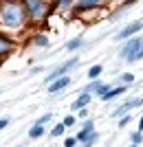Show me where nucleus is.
Returning <instances> with one entry per match:
<instances>
[{"mask_svg":"<svg viewBox=\"0 0 143 147\" xmlns=\"http://www.w3.org/2000/svg\"><path fill=\"white\" fill-rule=\"evenodd\" d=\"M0 22L5 26H9V29H18V26H22V22H24V13H22L20 7L9 5L0 11Z\"/></svg>","mask_w":143,"mask_h":147,"instance_id":"nucleus-1","label":"nucleus"},{"mask_svg":"<svg viewBox=\"0 0 143 147\" xmlns=\"http://www.w3.org/2000/svg\"><path fill=\"white\" fill-rule=\"evenodd\" d=\"M119 55L125 57L128 61H134V59H139V57H143V40H141V37L130 40V42L121 49V53H119Z\"/></svg>","mask_w":143,"mask_h":147,"instance_id":"nucleus-2","label":"nucleus"},{"mask_svg":"<svg viewBox=\"0 0 143 147\" xmlns=\"http://www.w3.org/2000/svg\"><path fill=\"white\" fill-rule=\"evenodd\" d=\"M141 29H143V22H141V20H139V22H132V24H128L123 31H119L117 37H119V40H125V37L134 35V33H137V31H141Z\"/></svg>","mask_w":143,"mask_h":147,"instance_id":"nucleus-3","label":"nucleus"},{"mask_svg":"<svg viewBox=\"0 0 143 147\" xmlns=\"http://www.w3.org/2000/svg\"><path fill=\"white\" fill-rule=\"evenodd\" d=\"M70 84V77H60V79H55L53 84H49V90L51 92H57V90H64V88Z\"/></svg>","mask_w":143,"mask_h":147,"instance_id":"nucleus-4","label":"nucleus"},{"mask_svg":"<svg viewBox=\"0 0 143 147\" xmlns=\"http://www.w3.org/2000/svg\"><path fill=\"white\" fill-rule=\"evenodd\" d=\"M26 2H29V9H31V13L35 18H40L44 13V2L42 0H26Z\"/></svg>","mask_w":143,"mask_h":147,"instance_id":"nucleus-5","label":"nucleus"},{"mask_svg":"<svg viewBox=\"0 0 143 147\" xmlns=\"http://www.w3.org/2000/svg\"><path fill=\"white\" fill-rule=\"evenodd\" d=\"M123 92H125L123 86H121V88H112V90H108L101 99H106V101H108V99H115V97H119V94H123Z\"/></svg>","mask_w":143,"mask_h":147,"instance_id":"nucleus-6","label":"nucleus"},{"mask_svg":"<svg viewBox=\"0 0 143 147\" xmlns=\"http://www.w3.org/2000/svg\"><path fill=\"white\" fill-rule=\"evenodd\" d=\"M139 103H141V101H139V99H137V101H130V103H123V105H121V108H117V112H115V114H123V112L132 110V108H137Z\"/></svg>","mask_w":143,"mask_h":147,"instance_id":"nucleus-7","label":"nucleus"},{"mask_svg":"<svg viewBox=\"0 0 143 147\" xmlns=\"http://www.w3.org/2000/svg\"><path fill=\"white\" fill-rule=\"evenodd\" d=\"M88 101H90V94H88V92H84V94H81V97H79V99H77V101L73 103V108H75V110H77V108H84V105H86Z\"/></svg>","mask_w":143,"mask_h":147,"instance_id":"nucleus-8","label":"nucleus"},{"mask_svg":"<svg viewBox=\"0 0 143 147\" xmlns=\"http://www.w3.org/2000/svg\"><path fill=\"white\" fill-rule=\"evenodd\" d=\"M44 134V129H42V125H33L31 129H29V136L31 138H40V136Z\"/></svg>","mask_w":143,"mask_h":147,"instance_id":"nucleus-9","label":"nucleus"},{"mask_svg":"<svg viewBox=\"0 0 143 147\" xmlns=\"http://www.w3.org/2000/svg\"><path fill=\"white\" fill-rule=\"evenodd\" d=\"M97 5H101V0H79L81 9H86V7H97Z\"/></svg>","mask_w":143,"mask_h":147,"instance_id":"nucleus-10","label":"nucleus"},{"mask_svg":"<svg viewBox=\"0 0 143 147\" xmlns=\"http://www.w3.org/2000/svg\"><path fill=\"white\" fill-rule=\"evenodd\" d=\"M9 51H11V44L0 37V55H2V53H9Z\"/></svg>","mask_w":143,"mask_h":147,"instance_id":"nucleus-11","label":"nucleus"},{"mask_svg":"<svg viewBox=\"0 0 143 147\" xmlns=\"http://www.w3.org/2000/svg\"><path fill=\"white\" fill-rule=\"evenodd\" d=\"M99 73H101V66H93L90 70H88V77L95 79V77H99Z\"/></svg>","mask_w":143,"mask_h":147,"instance_id":"nucleus-12","label":"nucleus"},{"mask_svg":"<svg viewBox=\"0 0 143 147\" xmlns=\"http://www.w3.org/2000/svg\"><path fill=\"white\" fill-rule=\"evenodd\" d=\"M64 127H66V125H64V123H60V125H55V127H53V132H51V134H53V136L64 134Z\"/></svg>","mask_w":143,"mask_h":147,"instance_id":"nucleus-13","label":"nucleus"},{"mask_svg":"<svg viewBox=\"0 0 143 147\" xmlns=\"http://www.w3.org/2000/svg\"><path fill=\"white\" fill-rule=\"evenodd\" d=\"M79 46H81V40H73V42L66 44V49H68V51H75V49H79Z\"/></svg>","mask_w":143,"mask_h":147,"instance_id":"nucleus-14","label":"nucleus"},{"mask_svg":"<svg viewBox=\"0 0 143 147\" xmlns=\"http://www.w3.org/2000/svg\"><path fill=\"white\" fill-rule=\"evenodd\" d=\"M121 79H123L125 84H132V81H134V75H130V73H125V75H121Z\"/></svg>","mask_w":143,"mask_h":147,"instance_id":"nucleus-15","label":"nucleus"},{"mask_svg":"<svg viewBox=\"0 0 143 147\" xmlns=\"http://www.w3.org/2000/svg\"><path fill=\"white\" fill-rule=\"evenodd\" d=\"M35 44H37V46H46V37H44V35L35 37Z\"/></svg>","mask_w":143,"mask_h":147,"instance_id":"nucleus-16","label":"nucleus"},{"mask_svg":"<svg viewBox=\"0 0 143 147\" xmlns=\"http://www.w3.org/2000/svg\"><path fill=\"white\" fill-rule=\"evenodd\" d=\"M49 119H51V114H44V117L40 119V121H37V123H35V125H42V123H46V121H49Z\"/></svg>","mask_w":143,"mask_h":147,"instance_id":"nucleus-17","label":"nucleus"},{"mask_svg":"<svg viewBox=\"0 0 143 147\" xmlns=\"http://www.w3.org/2000/svg\"><path fill=\"white\" fill-rule=\"evenodd\" d=\"M132 141H134V143H141V141H143V136L137 132V134H132Z\"/></svg>","mask_w":143,"mask_h":147,"instance_id":"nucleus-18","label":"nucleus"},{"mask_svg":"<svg viewBox=\"0 0 143 147\" xmlns=\"http://www.w3.org/2000/svg\"><path fill=\"white\" fill-rule=\"evenodd\" d=\"M75 145V138H66V141H64V147H73Z\"/></svg>","mask_w":143,"mask_h":147,"instance_id":"nucleus-19","label":"nucleus"},{"mask_svg":"<svg viewBox=\"0 0 143 147\" xmlns=\"http://www.w3.org/2000/svg\"><path fill=\"white\" fill-rule=\"evenodd\" d=\"M125 123H130V117H123L121 121H119V125H121V127H125Z\"/></svg>","mask_w":143,"mask_h":147,"instance_id":"nucleus-20","label":"nucleus"},{"mask_svg":"<svg viewBox=\"0 0 143 147\" xmlns=\"http://www.w3.org/2000/svg\"><path fill=\"white\" fill-rule=\"evenodd\" d=\"M73 123H75L73 117H66V119H64V125H73Z\"/></svg>","mask_w":143,"mask_h":147,"instance_id":"nucleus-21","label":"nucleus"},{"mask_svg":"<svg viewBox=\"0 0 143 147\" xmlns=\"http://www.w3.org/2000/svg\"><path fill=\"white\" fill-rule=\"evenodd\" d=\"M7 123H9V121H7V119H0V129H2V127H5V125H7Z\"/></svg>","mask_w":143,"mask_h":147,"instance_id":"nucleus-22","label":"nucleus"},{"mask_svg":"<svg viewBox=\"0 0 143 147\" xmlns=\"http://www.w3.org/2000/svg\"><path fill=\"white\" fill-rule=\"evenodd\" d=\"M139 127H141V132H143V117H141V121H139Z\"/></svg>","mask_w":143,"mask_h":147,"instance_id":"nucleus-23","label":"nucleus"},{"mask_svg":"<svg viewBox=\"0 0 143 147\" xmlns=\"http://www.w3.org/2000/svg\"><path fill=\"white\" fill-rule=\"evenodd\" d=\"M84 147H90V143H86V145H84Z\"/></svg>","mask_w":143,"mask_h":147,"instance_id":"nucleus-24","label":"nucleus"},{"mask_svg":"<svg viewBox=\"0 0 143 147\" xmlns=\"http://www.w3.org/2000/svg\"><path fill=\"white\" fill-rule=\"evenodd\" d=\"M132 147H137V145H132Z\"/></svg>","mask_w":143,"mask_h":147,"instance_id":"nucleus-25","label":"nucleus"}]
</instances>
